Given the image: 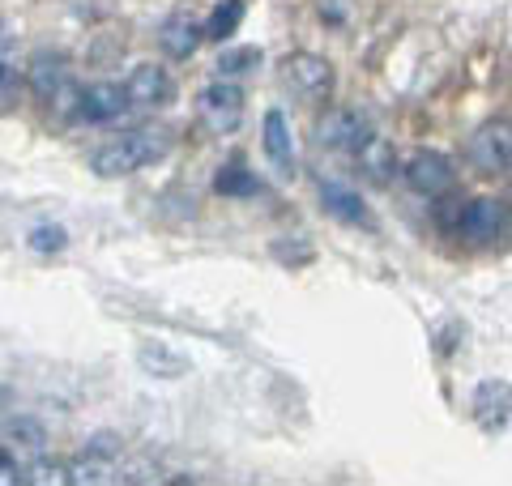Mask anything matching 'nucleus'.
Listing matches in <instances>:
<instances>
[{"instance_id":"a878e982","label":"nucleus","mask_w":512,"mask_h":486,"mask_svg":"<svg viewBox=\"0 0 512 486\" xmlns=\"http://www.w3.org/2000/svg\"><path fill=\"white\" fill-rule=\"evenodd\" d=\"M5 397H9V388H0V401H5Z\"/></svg>"},{"instance_id":"5701e85b","label":"nucleus","mask_w":512,"mask_h":486,"mask_svg":"<svg viewBox=\"0 0 512 486\" xmlns=\"http://www.w3.org/2000/svg\"><path fill=\"white\" fill-rule=\"evenodd\" d=\"M30 248L35 252H60L64 248V226H35V231H30Z\"/></svg>"},{"instance_id":"6ab92c4d","label":"nucleus","mask_w":512,"mask_h":486,"mask_svg":"<svg viewBox=\"0 0 512 486\" xmlns=\"http://www.w3.org/2000/svg\"><path fill=\"white\" fill-rule=\"evenodd\" d=\"M214 188L222 197H252V192H261V180H256L244 162H227V167L214 175Z\"/></svg>"},{"instance_id":"dca6fc26","label":"nucleus","mask_w":512,"mask_h":486,"mask_svg":"<svg viewBox=\"0 0 512 486\" xmlns=\"http://www.w3.org/2000/svg\"><path fill=\"white\" fill-rule=\"evenodd\" d=\"M69 469V482L73 486H107V482H116L120 474H116V457H107V452H94V448H86L77 461H69L64 465Z\"/></svg>"},{"instance_id":"20e7f679","label":"nucleus","mask_w":512,"mask_h":486,"mask_svg":"<svg viewBox=\"0 0 512 486\" xmlns=\"http://www.w3.org/2000/svg\"><path fill=\"white\" fill-rule=\"evenodd\" d=\"M470 162L483 175H504L508 162H512V128L508 120H495V124H483L478 133L470 137Z\"/></svg>"},{"instance_id":"f03ea898","label":"nucleus","mask_w":512,"mask_h":486,"mask_svg":"<svg viewBox=\"0 0 512 486\" xmlns=\"http://www.w3.org/2000/svg\"><path fill=\"white\" fill-rule=\"evenodd\" d=\"M244 111H248L244 90H239L231 77H218L197 94V120L205 133H214V137H231L235 128L244 124Z\"/></svg>"},{"instance_id":"f3484780","label":"nucleus","mask_w":512,"mask_h":486,"mask_svg":"<svg viewBox=\"0 0 512 486\" xmlns=\"http://www.w3.org/2000/svg\"><path fill=\"white\" fill-rule=\"evenodd\" d=\"M320 209L333 218H342V222H363V226L372 222L367 218V205L359 201V192L346 188V184H333V180L320 184Z\"/></svg>"},{"instance_id":"9b49d317","label":"nucleus","mask_w":512,"mask_h":486,"mask_svg":"<svg viewBox=\"0 0 512 486\" xmlns=\"http://www.w3.org/2000/svg\"><path fill=\"white\" fill-rule=\"evenodd\" d=\"M64 81H69V64H64L60 52H47V47H43V52L30 56V64H26V86L35 90L43 103L56 99Z\"/></svg>"},{"instance_id":"a211bd4d","label":"nucleus","mask_w":512,"mask_h":486,"mask_svg":"<svg viewBox=\"0 0 512 486\" xmlns=\"http://www.w3.org/2000/svg\"><path fill=\"white\" fill-rule=\"evenodd\" d=\"M239 22H244V0H222V5L210 13V18L201 22V30H205V39H231L235 30H239Z\"/></svg>"},{"instance_id":"4be33fe9","label":"nucleus","mask_w":512,"mask_h":486,"mask_svg":"<svg viewBox=\"0 0 512 486\" xmlns=\"http://www.w3.org/2000/svg\"><path fill=\"white\" fill-rule=\"evenodd\" d=\"M13 94H18V69H13L9 52H0V107H9Z\"/></svg>"},{"instance_id":"4468645a","label":"nucleus","mask_w":512,"mask_h":486,"mask_svg":"<svg viewBox=\"0 0 512 486\" xmlns=\"http://www.w3.org/2000/svg\"><path fill=\"white\" fill-rule=\"evenodd\" d=\"M205 30L197 18H188V13H171V18L163 22V30H158V43H163V52L175 56V60H188L192 52L201 47Z\"/></svg>"},{"instance_id":"f8f14e48","label":"nucleus","mask_w":512,"mask_h":486,"mask_svg":"<svg viewBox=\"0 0 512 486\" xmlns=\"http://www.w3.org/2000/svg\"><path fill=\"white\" fill-rule=\"evenodd\" d=\"M5 444L13 457L22 461V469L30 465V461H39L43 452H47V431H43V423L39 418H30V414H18V418H9V427H5Z\"/></svg>"},{"instance_id":"423d86ee","label":"nucleus","mask_w":512,"mask_h":486,"mask_svg":"<svg viewBox=\"0 0 512 486\" xmlns=\"http://www.w3.org/2000/svg\"><path fill=\"white\" fill-rule=\"evenodd\" d=\"M286 86L303 94V99H325L333 90V64L316 52H295L286 60Z\"/></svg>"},{"instance_id":"7ed1b4c3","label":"nucleus","mask_w":512,"mask_h":486,"mask_svg":"<svg viewBox=\"0 0 512 486\" xmlns=\"http://www.w3.org/2000/svg\"><path fill=\"white\" fill-rule=\"evenodd\" d=\"M457 180V167L453 158L440 154V150H419L406 162V184L419 192V197H444Z\"/></svg>"},{"instance_id":"412c9836","label":"nucleus","mask_w":512,"mask_h":486,"mask_svg":"<svg viewBox=\"0 0 512 486\" xmlns=\"http://www.w3.org/2000/svg\"><path fill=\"white\" fill-rule=\"evenodd\" d=\"M26 482H35V486H64V482H69V469H64L60 461H47V452H43L39 461L26 465Z\"/></svg>"},{"instance_id":"39448f33","label":"nucleus","mask_w":512,"mask_h":486,"mask_svg":"<svg viewBox=\"0 0 512 486\" xmlns=\"http://www.w3.org/2000/svg\"><path fill=\"white\" fill-rule=\"evenodd\" d=\"M504 226H508V209H504V201H495V197H474L457 214V231L466 235L470 243H495L504 235Z\"/></svg>"},{"instance_id":"ddd939ff","label":"nucleus","mask_w":512,"mask_h":486,"mask_svg":"<svg viewBox=\"0 0 512 486\" xmlns=\"http://www.w3.org/2000/svg\"><path fill=\"white\" fill-rule=\"evenodd\" d=\"M508 405H512V393H508V380H483L474 393V418L483 431H504L508 427Z\"/></svg>"},{"instance_id":"2eb2a0df","label":"nucleus","mask_w":512,"mask_h":486,"mask_svg":"<svg viewBox=\"0 0 512 486\" xmlns=\"http://www.w3.org/2000/svg\"><path fill=\"white\" fill-rule=\"evenodd\" d=\"M355 158H359V167L367 180H393V171H397V150H393V141L389 137H380V133H367L359 145H355Z\"/></svg>"},{"instance_id":"9d476101","label":"nucleus","mask_w":512,"mask_h":486,"mask_svg":"<svg viewBox=\"0 0 512 486\" xmlns=\"http://www.w3.org/2000/svg\"><path fill=\"white\" fill-rule=\"evenodd\" d=\"M124 111H128V94L120 81H94V86L82 90V99H77V120H86V124H111Z\"/></svg>"},{"instance_id":"1a4fd4ad","label":"nucleus","mask_w":512,"mask_h":486,"mask_svg":"<svg viewBox=\"0 0 512 486\" xmlns=\"http://www.w3.org/2000/svg\"><path fill=\"white\" fill-rule=\"evenodd\" d=\"M261 145H265V158L274 162V171H278V175H295L299 154H295V133H291V120H286V111H278V107H269V111H265Z\"/></svg>"},{"instance_id":"393cba45","label":"nucleus","mask_w":512,"mask_h":486,"mask_svg":"<svg viewBox=\"0 0 512 486\" xmlns=\"http://www.w3.org/2000/svg\"><path fill=\"white\" fill-rule=\"evenodd\" d=\"M86 448H94V452H107V457H120V435L99 431V435H94V440H90Z\"/></svg>"},{"instance_id":"0eeeda50","label":"nucleus","mask_w":512,"mask_h":486,"mask_svg":"<svg viewBox=\"0 0 512 486\" xmlns=\"http://www.w3.org/2000/svg\"><path fill=\"white\" fill-rule=\"evenodd\" d=\"M128 107H167L175 99V81L163 64H137L124 81Z\"/></svg>"},{"instance_id":"f257e3e1","label":"nucleus","mask_w":512,"mask_h":486,"mask_svg":"<svg viewBox=\"0 0 512 486\" xmlns=\"http://www.w3.org/2000/svg\"><path fill=\"white\" fill-rule=\"evenodd\" d=\"M171 150V137L163 133V128H137V133H128L120 141L103 145V150H94L90 167L99 180H120V175H133L141 167H150V162H158Z\"/></svg>"},{"instance_id":"aec40b11","label":"nucleus","mask_w":512,"mask_h":486,"mask_svg":"<svg viewBox=\"0 0 512 486\" xmlns=\"http://www.w3.org/2000/svg\"><path fill=\"white\" fill-rule=\"evenodd\" d=\"M261 64V47H227L218 56V77H239V73H252Z\"/></svg>"},{"instance_id":"b1692460","label":"nucleus","mask_w":512,"mask_h":486,"mask_svg":"<svg viewBox=\"0 0 512 486\" xmlns=\"http://www.w3.org/2000/svg\"><path fill=\"white\" fill-rule=\"evenodd\" d=\"M18 482H26V469L5 444H0V486H18Z\"/></svg>"},{"instance_id":"6e6552de","label":"nucleus","mask_w":512,"mask_h":486,"mask_svg":"<svg viewBox=\"0 0 512 486\" xmlns=\"http://www.w3.org/2000/svg\"><path fill=\"white\" fill-rule=\"evenodd\" d=\"M367 133H372V128H367V120L359 116L355 107H333L316 124V141L325 145V150H350V154H355V145Z\"/></svg>"}]
</instances>
